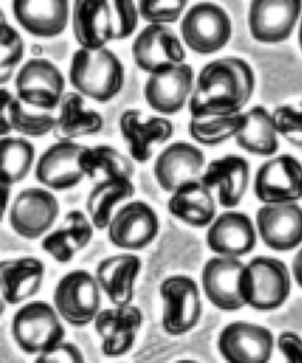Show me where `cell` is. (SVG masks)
Returning <instances> with one entry per match:
<instances>
[{
  "label": "cell",
  "mask_w": 302,
  "mask_h": 363,
  "mask_svg": "<svg viewBox=\"0 0 302 363\" xmlns=\"http://www.w3.org/2000/svg\"><path fill=\"white\" fill-rule=\"evenodd\" d=\"M10 122L14 132L28 138H41L52 132L55 116L51 112L28 109V106L16 96L10 108Z\"/></svg>",
  "instance_id": "d590c367"
},
{
  "label": "cell",
  "mask_w": 302,
  "mask_h": 363,
  "mask_svg": "<svg viewBox=\"0 0 302 363\" xmlns=\"http://www.w3.org/2000/svg\"><path fill=\"white\" fill-rule=\"evenodd\" d=\"M17 98L28 108L52 112L65 94V79L50 60L35 57L21 65L14 79Z\"/></svg>",
  "instance_id": "9c48e42d"
},
{
  "label": "cell",
  "mask_w": 302,
  "mask_h": 363,
  "mask_svg": "<svg viewBox=\"0 0 302 363\" xmlns=\"http://www.w3.org/2000/svg\"><path fill=\"white\" fill-rule=\"evenodd\" d=\"M52 129L58 140H74L82 136L99 133L104 128L102 115L85 106V96L77 91L65 92L58 105Z\"/></svg>",
  "instance_id": "f546056e"
},
{
  "label": "cell",
  "mask_w": 302,
  "mask_h": 363,
  "mask_svg": "<svg viewBox=\"0 0 302 363\" xmlns=\"http://www.w3.org/2000/svg\"><path fill=\"white\" fill-rule=\"evenodd\" d=\"M52 305L61 319L75 328L94 322L102 308V291L95 275L86 269H74L60 278L54 288Z\"/></svg>",
  "instance_id": "277c9868"
},
{
  "label": "cell",
  "mask_w": 302,
  "mask_h": 363,
  "mask_svg": "<svg viewBox=\"0 0 302 363\" xmlns=\"http://www.w3.org/2000/svg\"><path fill=\"white\" fill-rule=\"evenodd\" d=\"M159 228L160 223L155 208L142 200H130L113 213L106 234L113 247L139 251L156 240Z\"/></svg>",
  "instance_id": "7c38bea8"
},
{
  "label": "cell",
  "mask_w": 302,
  "mask_h": 363,
  "mask_svg": "<svg viewBox=\"0 0 302 363\" xmlns=\"http://www.w3.org/2000/svg\"><path fill=\"white\" fill-rule=\"evenodd\" d=\"M298 43H299V47L302 50V18H301V23H299V30H298Z\"/></svg>",
  "instance_id": "7dc6e473"
},
{
  "label": "cell",
  "mask_w": 302,
  "mask_h": 363,
  "mask_svg": "<svg viewBox=\"0 0 302 363\" xmlns=\"http://www.w3.org/2000/svg\"><path fill=\"white\" fill-rule=\"evenodd\" d=\"M291 272H292L295 282L302 288V247L298 250V252L295 254V257L292 259Z\"/></svg>",
  "instance_id": "f6af8a7d"
},
{
  "label": "cell",
  "mask_w": 302,
  "mask_h": 363,
  "mask_svg": "<svg viewBox=\"0 0 302 363\" xmlns=\"http://www.w3.org/2000/svg\"><path fill=\"white\" fill-rule=\"evenodd\" d=\"M247 262L234 257L214 255L201 269V291L213 306L234 312L247 306L245 301Z\"/></svg>",
  "instance_id": "ba28073f"
},
{
  "label": "cell",
  "mask_w": 302,
  "mask_h": 363,
  "mask_svg": "<svg viewBox=\"0 0 302 363\" xmlns=\"http://www.w3.org/2000/svg\"><path fill=\"white\" fill-rule=\"evenodd\" d=\"M44 262L35 257H16L0 261V294L7 305H20L43 288Z\"/></svg>",
  "instance_id": "484cf974"
},
{
  "label": "cell",
  "mask_w": 302,
  "mask_h": 363,
  "mask_svg": "<svg viewBox=\"0 0 302 363\" xmlns=\"http://www.w3.org/2000/svg\"><path fill=\"white\" fill-rule=\"evenodd\" d=\"M200 180L217 191V200L225 210H233L242 201L251 182V167L240 155H225L206 164Z\"/></svg>",
  "instance_id": "7402d4cb"
},
{
  "label": "cell",
  "mask_w": 302,
  "mask_h": 363,
  "mask_svg": "<svg viewBox=\"0 0 302 363\" xmlns=\"http://www.w3.org/2000/svg\"><path fill=\"white\" fill-rule=\"evenodd\" d=\"M84 145L74 140H58L38 157L34 174L37 182L51 191H65L77 187L85 174L79 166Z\"/></svg>",
  "instance_id": "e0dca14e"
},
{
  "label": "cell",
  "mask_w": 302,
  "mask_h": 363,
  "mask_svg": "<svg viewBox=\"0 0 302 363\" xmlns=\"http://www.w3.org/2000/svg\"><path fill=\"white\" fill-rule=\"evenodd\" d=\"M6 306H7V303H6V301L3 299V296H1V294H0V316L4 313Z\"/></svg>",
  "instance_id": "bcb514c9"
},
{
  "label": "cell",
  "mask_w": 302,
  "mask_h": 363,
  "mask_svg": "<svg viewBox=\"0 0 302 363\" xmlns=\"http://www.w3.org/2000/svg\"><path fill=\"white\" fill-rule=\"evenodd\" d=\"M162 299V328L170 336H183L193 330L203 315L201 289L189 275L166 277L159 286Z\"/></svg>",
  "instance_id": "5b68a950"
},
{
  "label": "cell",
  "mask_w": 302,
  "mask_h": 363,
  "mask_svg": "<svg viewBox=\"0 0 302 363\" xmlns=\"http://www.w3.org/2000/svg\"><path fill=\"white\" fill-rule=\"evenodd\" d=\"M14 98L16 96L7 88H0V138L7 136L13 130L10 122V108Z\"/></svg>",
  "instance_id": "7bdbcfd3"
},
{
  "label": "cell",
  "mask_w": 302,
  "mask_h": 363,
  "mask_svg": "<svg viewBox=\"0 0 302 363\" xmlns=\"http://www.w3.org/2000/svg\"><path fill=\"white\" fill-rule=\"evenodd\" d=\"M95 227L82 210H69L58 227L41 240V248L57 262H69L94 237Z\"/></svg>",
  "instance_id": "83f0119b"
},
{
  "label": "cell",
  "mask_w": 302,
  "mask_h": 363,
  "mask_svg": "<svg viewBox=\"0 0 302 363\" xmlns=\"http://www.w3.org/2000/svg\"><path fill=\"white\" fill-rule=\"evenodd\" d=\"M34 363H85V357L75 343L62 340L57 346L37 354Z\"/></svg>",
  "instance_id": "60d3db41"
},
{
  "label": "cell",
  "mask_w": 302,
  "mask_h": 363,
  "mask_svg": "<svg viewBox=\"0 0 302 363\" xmlns=\"http://www.w3.org/2000/svg\"><path fill=\"white\" fill-rule=\"evenodd\" d=\"M35 160L34 145L26 138H0V182L14 186L31 172Z\"/></svg>",
  "instance_id": "836d02e7"
},
{
  "label": "cell",
  "mask_w": 302,
  "mask_h": 363,
  "mask_svg": "<svg viewBox=\"0 0 302 363\" xmlns=\"http://www.w3.org/2000/svg\"><path fill=\"white\" fill-rule=\"evenodd\" d=\"M68 78L72 88L82 96L99 104L109 102L123 88L125 67L109 48H79L74 51Z\"/></svg>",
  "instance_id": "7a4b0ae2"
},
{
  "label": "cell",
  "mask_w": 302,
  "mask_h": 363,
  "mask_svg": "<svg viewBox=\"0 0 302 363\" xmlns=\"http://www.w3.org/2000/svg\"><path fill=\"white\" fill-rule=\"evenodd\" d=\"M174 363H198V362L193 359H180V360H176Z\"/></svg>",
  "instance_id": "c3c4849f"
},
{
  "label": "cell",
  "mask_w": 302,
  "mask_h": 363,
  "mask_svg": "<svg viewBox=\"0 0 302 363\" xmlns=\"http://www.w3.org/2000/svg\"><path fill=\"white\" fill-rule=\"evenodd\" d=\"M60 216V203L45 187L21 190L9 208V221L13 231L26 240L44 237Z\"/></svg>",
  "instance_id": "30bf717a"
},
{
  "label": "cell",
  "mask_w": 302,
  "mask_h": 363,
  "mask_svg": "<svg viewBox=\"0 0 302 363\" xmlns=\"http://www.w3.org/2000/svg\"><path fill=\"white\" fill-rule=\"evenodd\" d=\"M11 336L21 352L37 356L65 340L64 320L52 303L30 301L13 315Z\"/></svg>",
  "instance_id": "3957f363"
},
{
  "label": "cell",
  "mask_w": 302,
  "mask_h": 363,
  "mask_svg": "<svg viewBox=\"0 0 302 363\" xmlns=\"http://www.w3.org/2000/svg\"><path fill=\"white\" fill-rule=\"evenodd\" d=\"M183 43L197 54H214L224 48L233 34L228 13L211 1L193 4L180 23Z\"/></svg>",
  "instance_id": "8992f818"
},
{
  "label": "cell",
  "mask_w": 302,
  "mask_h": 363,
  "mask_svg": "<svg viewBox=\"0 0 302 363\" xmlns=\"http://www.w3.org/2000/svg\"><path fill=\"white\" fill-rule=\"evenodd\" d=\"M291 294V272L275 257H254L247 262L245 301L255 311L281 308Z\"/></svg>",
  "instance_id": "52a82bcc"
},
{
  "label": "cell",
  "mask_w": 302,
  "mask_h": 363,
  "mask_svg": "<svg viewBox=\"0 0 302 363\" xmlns=\"http://www.w3.org/2000/svg\"><path fill=\"white\" fill-rule=\"evenodd\" d=\"M10 196H11V186L4 184L0 182V224L9 210L10 204Z\"/></svg>",
  "instance_id": "ee69618b"
},
{
  "label": "cell",
  "mask_w": 302,
  "mask_h": 363,
  "mask_svg": "<svg viewBox=\"0 0 302 363\" xmlns=\"http://www.w3.org/2000/svg\"><path fill=\"white\" fill-rule=\"evenodd\" d=\"M142 259L132 252H121L101 259L95 267V279L112 305L132 303Z\"/></svg>",
  "instance_id": "d4e9b609"
},
{
  "label": "cell",
  "mask_w": 302,
  "mask_h": 363,
  "mask_svg": "<svg viewBox=\"0 0 302 363\" xmlns=\"http://www.w3.org/2000/svg\"><path fill=\"white\" fill-rule=\"evenodd\" d=\"M11 9L16 21L38 38L57 37L68 24V0H13Z\"/></svg>",
  "instance_id": "4316f807"
},
{
  "label": "cell",
  "mask_w": 302,
  "mask_h": 363,
  "mask_svg": "<svg viewBox=\"0 0 302 363\" xmlns=\"http://www.w3.org/2000/svg\"><path fill=\"white\" fill-rule=\"evenodd\" d=\"M252 189L262 204L298 203L302 199V163L288 153L272 156L257 169Z\"/></svg>",
  "instance_id": "8fae6325"
},
{
  "label": "cell",
  "mask_w": 302,
  "mask_h": 363,
  "mask_svg": "<svg viewBox=\"0 0 302 363\" xmlns=\"http://www.w3.org/2000/svg\"><path fill=\"white\" fill-rule=\"evenodd\" d=\"M132 55L136 67L150 75L183 64L186 50L173 28L150 23L135 37Z\"/></svg>",
  "instance_id": "5bb4252c"
},
{
  "label": "cell",
  "mask_w": 302,
  "mask_h": 363,
  "mask_svg": "<svg viewBox=\"0 0 302 363\" xmlns=\"http://www.w3.org/2000/svg\"><path fill=\"white\" fill-rule=\"evenodd\" d=\"M136 193L132 179L108 177L94 184L85 201L86 216L96 230H106L118 206L132 199Z\"/></svg>",
  "instance_id": "4dcf8cb0"
},
{
  "label": "cell",
  "mask_w": 302,
  "mask_h": 363,
  "mask_svg": "<svg viewBox=\"0 0 302 363\" xmlns=\"http://www.w3.org/2000/svg\"><path fill=\"white\" fill-rule=\"evenodd\" d=\"M24 57V41L0 9V85L9 82Z\"/></svg>",
  "instance_id": "8d00e7d4"
},
{
  "label": "cell",
  "mask_w": 302,
  "mask_h": 363,
  "mask_svg": "<svg viewBox=\"0 0 302 363\" xmlns=\"http://www.w3.org/2000/svg\"><path fill=\"white\" fill-rule=\"evenodd\" d=\"M139 16L155 24L176 23L187 6V0H139Z\"/></svg>",
  "instance_id": "f35d334b"
},
{
  "label": "cell",
  "mask_w": 302,
  "mask_h": 363,
  "mask_svg": "<svg viewBox=\"0 0 302 363\" xmlns=\"http://www.w3.org/2000/svg\"><path fill=\"white\" fill-rule=\"evenodd\" d=\"M261 241L274 251H291L302 244V207L298 203L262 204L255 214Z\"/></svg>",
  "instance_id": "d6986e66"
},
{
  "label": "cell",
  "mask_w": 302,
  "mask_h": 363,
  "mask_svg": "<svg viewBox=\"0 0 302 363\" xmlns=\"http://www.w3.org/2000/svg\"><path fill=\"white\" fill-rule=\"evenodd\" d=\"M119 130L130 159L146 163L156 145L166 143L174 132L172 121L164 116L147 115L140 109H126L119 116Z\"/></svg>",
  "instance_id": "2e32d148"
},
{
  "label": "cell",
  "mask_w": 302,
  "mask_h": 363,
  "mask_svg": "<svg viewBox=\"0 0 302 363\" xmlns=\"http://www.w3.org/2000/svg\"><path fill=\"white\" fill-rule=\"evenodd\" d=\"M271 115L278 135L292 146L302 149V101L279 105Z\"/></svg>",
  "instance_id": "74e56055"
},
{
  "label": "cell",
  "mask_w": 302,
  "mask_h": 363,
  "mask_svg": "<svg viewBox=\"0 0 302 363\" xmlns=\"http://www.w3.org/2000/svg\"><path fill=\"white\" fill-rule=\"evenodd\" d=\"M79 166L88 179L128 177L135 174V162L109 145L85 146L79 156Z\"/></svg>",
  "instance_id": "d6a6232c"
},
{
  "label": "cell",
  "mask_w": 302,
  "mask_h": 363,
  "mask_svg": "<svg viewBox=\"0 0 302 363\" xmlns=\"http://www.w3.org/2000/svg\"><path fill=\"white\" fill-rule=\"evenodd\" d=\"M167 210L183 224L204 228L217 216V201L213 190L197 179L179 186L170 193Z\"/></svg>",
  "instance_id": "f1b7e54d"
},
{
  "label": "cell",
  "mask_w": 302,
  "mask_h": 363,
  "mask_svg": "<svg viewBox=\"0 0 302 363\" xmlns=\"http://www.w3.org/2000/svg\"><path fill=\"white\" fill-rule=\"evenodd\" d=\"M72 33L82 48L96 50L115 40L111 0H75L72 6Z\"/></svg>",
  "instance_id": "cb8c5ba5"
},
{
  "label": "cell",
  "mask_w": 302,
  "mask_h": 363,
  "mask_svg": "<svg viewBox=\"0 0 302 363\" xmlns=\"http://www.w3.org/2000/svg\"><path fill=\"white\" fill-rule=\"evenodd\" d=\"M194 86V71L190 64H180L164 72L150 74L145 82L143 94L147 105L162 113L180 112L190 98Z\"/></svg>",
  "instance_id": "603a6c76"
},
{
  "label": "cell",
  "mask_w": 302,
  "mask_h": 363,
  "mask_svg": "<svg viewBox=\"0 0 302 363\" xmlns=\"http://www.w3.org/2000/svg\"><path fill=\"white\" fill-rule=\"evenodd\" d=\"M274 346L272 332L248 320L227 323L217 337V349L225 363H269Z\"/></svg>",
  "instance_id": "4fadbf2b"
},
{
  "label": "cell",
  "mask_w": 302,
  "mask_h": 363,
  "mask_svg": "<svg viewBox=\"0 0 302 363\" xmlns=\"http://www.w3.org/2000/svg\"><path fill=\"white\" fill-rule=\"evenodd\" d=\"M257 238L255 223L234 208L216 216L206 233L207 247L220 257L241 258L255 248Z\"/></svg>",
  "instance_id": "ffe728a7"
},
{
  "label": "cell",
  "mask_w": 302,
  "mask_h": 363,
  "mask_svg": "<svg viewBox=\"0 0 302 363\" xmlns=\"http://www.w3.org/2000/svg\"><path fill=\"white\" fill-rule=\"evenodd\" d=\"M302 11V0H252L248 7L251 37L264 44L289 38Z\"/></svg>",
  "instance_id": "ac0fdd59"
},
{
  "label": "cell",
  "mask_w": 302,
  "mask_h": 363,
  "mask_svg": "<svg viewBox=\"0 0 302 363\" xmlns=\"http://www.w3.org/2000/svg\"><path fill=\"white\" fill-rule=\"evenodd\" d=\"M276 346L284 356V363H302V336L292 330L278 335Z\"/></svg>",
  "instance_id": "b9f144b4"
},
{
  "label": "cell",
  "mask_w": 302,
  "mask_h": 363,
  "mask_svg": "<svg viewBox=\"0 0 302 363\" xmlns=\"http://www.w3.org/2000/svg\"><path fill=\"white\" fill-rule=\"evenodd\" d=\"M245 119V112L206 118H190L189 133L191 139L200 145L217 146L235 138L237 133L244 128Z\"/></svg>",
  "instance_id": "e575fe53"
},
{
  "label": "cell",
  "mask_w": 302,
  "mask_h": 363,
  "mask_svg": "<svg viewBox=\"0 0 302 363\" xmlns=\"http://www.w3.org/2000/svg\"><path fill=\"white\" fill-rule=\"evenodd\" d=\"M113 23H115V40H125L130 37L139 20L138 6L133 0H111Z\"/></svg>",
  "instance_id": "ab89813d"
},
{
  "label": "cell",
  "mask_w": 302,
  "mask_h": 363,
  "mask_svg": "<svg viewBox=\"0 0 302 363\" xmlns=\"http://www.w3.org/2000/svg\"><path fill=\"white\" fill-rule=\"evenodd\" d=\"M206 167V156L200 147L189 142H173L156 157L153 176L163 191L172 193L179 186L197 180Z\"/></svg>",
  "instance_id": "44dd1931"
},
{
  "label": "cell",
  "mask_w": 302,
  "mask_h": 363,
  "mask_svg": "<svg viewBox=\"0 0 302 363\" xmlns=\"http://www.w3.org/2000/svg\"><path fill=\"white\" fill-rule=\"evenodd\" d=\"M92 323L101 339V352L105 356L118 357L133 347L143 323V313L132 303L112 305L101 308Z\"/></svg>",
  "instance_id": "9a60e30c"
},
{
  "label": "cell",
  "mask_w": 302,
  "mask_h": 363,
  "mask_svg": "<svg viewBox=\"0 0 302 363\" xmlns=\"http://www.w3.org/2000/svg\"><path fill=\"white\" fill-rule=\"evenodd\" d=\"M245 115V125L234 138L237 146L255 156L275 155L279 140L271 112L265 106L255 105Z\"/></svg>",
  "instance_id": "1f68e13d"
},
{
  "label": "cell",
  "mask_w": 302,
  "mask_h": 363,
  "mask_svg": "<svg viewBox=\"0 0 302 363\" xmlns=\"http://www.w3.org/2000/svg\"><path fill=\"white\" fill-rule=\"evenodd\" d=\"M255 89L252 67L241 57H221L198 72L189 99L191 118L233 115L242 111Z\"/></svg>",
  "instance_id": "6da1fadb"
}]
</instances>
